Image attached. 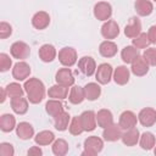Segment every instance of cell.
I'll list each match as a JSON object with an SVG mask.
<instances>
[{"label": "cell", "mask_w": 156, "mask_h": 156, "mask_svg": "<svg viewBox=\"0 0 156 156\" xmlns=\"http://www.w3.org/2000/svg\"><path fill=\"white\" fill-rule=\"evenodd\" d=\"M24 91L27 94V98L29 102L32 104H39L43 101L45 96V87L44 83L38 78H29L24 82Z\"/></svg>", "instance_id": "6da1fadb"}, {"label": "cell", "mask_w": 156, "mask_h": 156, "mask_svg": "<svg viewBox=\"0 0 156 156\" xmlns=\"http://www.w3.org/2000/svg\"><path fill=\"white\" fill-rule=\"evenodd\" d=\"M48 95L52 99L63 100L68 96V87H65V85H61V84H55V85L49 88Z\"/></svg>", "instance_id": "603a6c76"}, {"label": "cell", "mask_w": 156, "mask_h": 156, "mask_svg": "<svg viewBox=\"0 0 156 156\" xmlns=\"http://www.w3.org/2000/svg\"><path fill=\"white\" fill-rule=\"evenodd\" d=\"M122 128L119 124H116V123H112L107 127L104 128V132H102V136L106 141H117L118 139L122 138Z\"/></svg>", "instance_id": "4fadbf2b"}, {"label": "cell", "mask_w": 156, "mask_h": 156, "mask_svg": "<svg viewBox=\"0 0 156 156\" xmlns=\"http://www.w3.org/2000/svg\"><path fill=\"white\" fill-rule=\"evenodd\" d=\"M10 52L12 55L13 58H17L20 61H23L26 60L29 54H30V48L28 44H26L24 41H15L12 45H11V49H10Z\"/></svg>", "instance_id": "277c9868"}, {"label": "cell", "mask_w": 156, "mask_h": 156, "mask_svg": "<svg viewBox=\"0 0 156 156\" xmlns=\"http://www.w3.org/2000/svg\"><path fill=\"white\" fill-rule=\"evenodd\" d=\"M30 74V67L24 61H18L12 68V77L16 80H26Z\"/></svg>", "instance_id": "52a82bcc"}, {"label": "cell", "mask_w": 156, "mask_h": 156, "mask_svg": "<svg viewBox=\"0 0 156 156\" xmlns=\"http://www.w3.org/2000/svg\"><path fill=\"white\" fill-rule=\"evenodd\" d=\"M122 141L124 145L127 146H134L139 143V139H140V134H139V130L134 127V128H130V129H127L123 134H122Z\"/></svg>", "instance_id": "ffe728a7"}, {"label": "cell", "mask_w": 156, "mask_h": 156, "mask_svg": "<svg viewBox=\"0 0 156 156\" xmlns=\"http://www.w3.org/2000/svg\"><path fill=\"white\" fill-rule=\"evenodd\" d=\"M147 37L150 39V43L156 44V26H151L147 32Z\"/></svg>", "instance_id": "7bdbcfd3"}, {"label": "cell", "mask_w": 156, "mask_h": 156, "mask_svg": "<svg viewBox=\"0 0 156 156\" xmlns=\"http://www.w3.org/2000/svg\"><path fill=\"white\" fill-rule=\"evenodd\" d=\"M113 76V69L108 63H101L98 66L95 72V78L100 84H107Z\"/></svg>", "instance_id": "5b68a950"}, {"label": "cell", "mask_w": 156, "mask_h": 156, "mask_svg": "<svg viewBox=\"0 0 156 156\" xmlns=\"http://www.w3.org/2000/svg\"><path fill=\"white\" fill-rule=\"evenodd\" d=\"M143 57L149 63V66H156V49L154 48L146 49L143 54Z\"/></svg>", "instance_id": "ab89813d"}, {"label": "cell", "mask_w": 156, "mask_h": 156, "mask_svg": "<svg viewBox=\"0 0 156 156\" xmlns=\"http://www.w3.org/2000/svg\"><path fill=\"white\" fill-rule=\"evenodd\" d=\"M139 144H140L141 149H144V150H151L155 146V136H154V134L150 133V132L143 133L140 135Z\"/></svg>", "instance_id": "836d02e7"}, {"label": "cell", "mask_w": 156, "mask_h": 156, "mask_svg": "<svg viewBox=\"0 0 156 156\" xmlns=\"http://www.w3.org/2000/svg\"><path fill=\"white\" fill-rule=\"evenodd\" d=\"M12 66V60L10 58V56L5 52L0 54V71L1 72H6L11 68Z\"/></svg>", "instance_id": "f35d334b"}, {"label": "cell", "mask_w": 156, "mask_h": 156, "mask_svg": "<svg viewBox=\"0 0 156 156\" xmlns=\"http://www.w3.org/2000/svg\"><path fill=\"white\" fill-rule=\"evenodd\" d=\"M112 15V7L106 1H100L94 6V16L99 21H108Z\"/></svg>", "instance_id": "8992f818"}, {"label": "cell", "mask_w": 156, "mask_h": 156, "mask_svg": "<svg viewBox=\"0 0 156 156\" xmlns=\"http://www.w3.org/2000/svg\"><path fill=\"white\" fill-rule=\"evenodd\" d=\"M11 34H12V27H11V24L2 21L0 23V38L1 39H6Z\"/></svg>", "instance_id": "60d3db41"}, {"label": "cell", "mask_w": 156, "mask_h": 156, "mask_svg": "<svg viewBox=\"0 0 156 156\" xmlns=\"http://www.w3.org/2000/svg\"><path fill=\"white\" fill-rule=\"evenodd\" d=\"M11 108L17 115H24L28 111V100L23 96H16L11 99Z\"/></svg>", "instance_id": "7402d4cb"}, {"label": "cell", "mask_w": 156, "mask_h": 156, "mask_svg": "<svg viewBox=\"0 0 156 156\" xmlns=\"http://www.w3.org/2000/svg\"><path fill=\"white\" fill-rule=\"evenodd\" d=\"M104 147V141L99 136H88L84 140V151L82 155H88V156H95L98 155Z\"/></svg>", "instance_id": "7a4b0ae2"}, {"label": "cell", "mask_w": 156, "mask_h": 156, "mask_svg": "<svg viewBox=\"0 0 156 156\" xmlns=\"http://www.w3.org/2000/svg\"><path fill=\"white\" fill-rule=\"evenodd\" d=\"M136 122H138V117L133 112V111H124L121 113L119 116V121H118V124L121 126L122 129L127 130V129H130V128H134L136 126Z\"/></svg>", "instance_id": "7c38bea8"}, {"label": "cell", "mask_w": 156, "mask_h": 156, "mask_svg": "<svg viewBox=\"0 0 156 156\" xmlns=\"http://www.w3.org/2000/svg\"><path fill=\"white\" fill-rule=\"evenodd\" d=\"M15 149L10 143H1L0 144V156H13Z\"/></svg>", "instance_id": "b9f144b4"}, {"label": "cell", "mask_w": 156, "mask_h": 156, "mask_svg": "<svg viewBox=\"0 0 156 156\" xmlns=\"http://www.w3.org/2000/svg\"><path fill=\"white\" fill-rule=\"evenodd\" d=\"M141 33V23L138 17H132L130 22L124 28V34L128 38H135Z\"/></svg>", "instance_id": "ac0fdd59"}, {"label": "cell", "mask_w": 156, "mask_h": 156, "mask_svg": "<svg viewBox=\"0 0 156 156\" xmlns=\"http://www.w3.org/2000/svg\"><path fill=\"white\" fill-rule=\"evenodd\" d=\"M138 56H139V49H136L134 45H128L123 48L121 51V57L124 63H132Z\"/></svg>", "instance_id": "83f0119b"}, {"label": "cell", "mask_w": 156, "mask_h": 156, "mask_svg": "<svg viewBox=\"0 0 156 156\" xmlns=\"http://www.w3.org/2000/svg\"><path fill=\"white\" fill-rule=\"evenodd\" d=\"M154 154H155V155H156V149H155V150H154Z\"/></svg>", "instance_id": "bcb514c9"}, {"label": "cell", "mask_w": 156, "mask_h": 156, "mask_svg": "<svg viewBox=\"0 0 156 156\" xmlns=\"http://www.w3.org/2000/svg\"><path fill=\"white\" fill-rule=\"evenodd\" d=\"M150 39L147 37L146 33H140L138 37L133 38V45L136 48V49H145L150 45Z\"/></svg>", "instance_id": "8d00e7d4"}, {"label": "cell", "mask_w": 156, "mask_h": 156, "mask_svg": "<svg viewBox=\"0 0 156 156\" xmlns=\"http://www.w3.org/2000/svg\"><path fill=\"white\" fill-rule=\"evenodd\" d=\"M68 129H69V133L72 135H79L84 132V128L82 126V121H80V117L79 116H76L71 119L69 122V126H68Z\"/></svg>", "instance_id": "d590c367"}, {"label": "cell", "mask_w": 156, "mask_h": 156, "mask_svg": "<svg viewBox=\"0 0 156 156\" xmlns=\"http://www.w3.org/2000/svg\"><path fill=\"white\" fill-rule=\"evenodd\" d=\"M38 54L43 62H52L56 57V49L51 44H44L39 48Z\"/></svg>", "instance_id": "e0dca14e"}, {"label": "cell", "mask_w": 156, "mask_h": 156, "mask_svg": "<svg viewBox=\"0 0 156 156\" xmlns=\"http://www.w3.org/2000/svg\"><path fill=\"white\" fill-rule=\"evenodd\" d=\"M99 52L104 57H113L117 54V45L111 40H105L100 44Z\"/></svg>", "instance_id": "d4e9b609"}, {"label": "cell", "mask_w": 156, "mask_h": 156, "mask_svg": "<svg viewBox=\"0 0 156 156\" xmlns=\"http://www.w3.org/2000/svg\"><path fill=\"white\" fill-rule=\"evenodd\" d=\"M134 7H135V11L139 16H149L151 15L152 10H154V6H152V2L149 1V0H136L135 4H134Z\"/></svg>", "instance_id": "4316f807"}, {"label": "cell", "mask_w": 156, "mask_h": 156, "mask_svg": "<svg viewBox=\"0 0 156 156\" xmlns=\"http://www.w3.org/2000/svg\"><path fill=\"white\" fill-rule=\"evenodd\" d=\"M55 80H56L57 84H61V85H65V87H68V88L74 84V77H73V74H72V72L68 67L60 68L56 72Z\"/></svg>", "instance_id": "30bf717a"}, {"label": "cell", "mask_w": 156, "mask_h": 156, "mask_svg": "<svg viewBox=\"0 0 156 156\" xmlns=\"http://www.w3.org/2000/svg\"><path fill=\"white\" fill-rule=\"evenodd\" d=\"M16 128V118L10 115V113H5L0 117V129L5 133L12 132Z\"/></svg>", "instance_id": "1f68e13d"}, {"label": "cell", "mask_w": 156, "mask_h": 156, "mask_svg": "<svg viewBox=\"0 0 156 156\" xmlns=\"http://www.w3.org/2000/svg\"><path fill=\"white\" fill-rule=\"evenodd\" d=\"M68 151V144L65 139H56L52 144V152L56 156H63Z\"/></svg>", "instance_id": "e575fe53"}, {"label": "cell", "mask_w": 156, "mask_h": 156, "mask_svg": "<svg viewBox=\"0 0 156 156\" xmlns=\"http://www.w3.org/2000/svg\"><path fill=\"white\" fill-rule=\"evenodd\" d=\"M82 126L84 128V132H91L96 127V115L94 111H84L80 116Z\"/></svg>", "instance_id": "9a60e30c"}, {"label": "cell", "mask_w": 156, "mask_h": 156, "mask_svg": "<svg viewBox=\"0 0 156 156\" xmlns=\"http://www.w3.org/2000/svg\"><path fill=\"white\" fill-rule=\"evenodd\" d=\"M138 121L144 127H151L156 123V110L151 107L143 108L138 115Z\"/></svg>", "instance_id": "8fae6325"}, {"label": "cell", "mask_w": 156, "mask_h": 156, "mask_svg": "<svg viewBox=\"0 0 156 156\" xmlns=\"http://www.w3.org/2000/svg\"><path fill=\"white\" fill-rule=\"evenodd\" d=\"M85 99V94H84V88L79 87V85H74L71 88L69 94H68V100L71 104L73 105H78L80 102H83V100Z\"/></svg>", "instance_id": "484cf974"}, {"label": "cell", "mask_w": 156, "mask_h": 156, "mask_svg": "<svg viewBox=\"0 0 156 156\" xmlns=\"http://www.w3.org/2000/svg\"><path fill=\"white\" fill-rule=\"evenodd\" d=\"M71 122V116L68 115V112L63 111L60 115H57L56 117H54V123H55V128L60 132H63L68 128Z\"/></svg>", "instance_id": "4dcf8cb0"}, {"label": "cell", "mask_w": 156, "mask_h": 156, "mask_svg": "<svg viewBox=\"0 0 156 156\" xmlns=\"http://www.w3.org/2000/svg\"><path fill=\"white\" fill-rule=\"evenodd\" d=\"M119 34V27L117 24V22H115L113 20H108L105 21V23L101 27V35L105 39H115L117 38Z\"/></svg>", "instance_id": "ba28073f"}, {"label": "cell", "mask_w": 156, "mask_h": 156, "mask_svg": "<svg viewBox=\"0 0 156 156\" xmlns=\"http://www.w3.org/2000/svg\"><path fill=\"white\" fill-rule=\"evenodd\" d=\"M50 23V16L45 11H39L32 17V24L35 29H45Z\"/></svg>", "instance_id": "2e32d148"}, {"label": "cell", "mask_w": 156, "mask_h": 156, "mask_svg": "<svg viewBox=\"0 0 156 156\" xmlns=\"http://www.w3.org/2000/svg\"><path fill=\"white\" fill-rule=\"evenodd\" d=\"M84 94H85V99L94 101V100L99 99V96L101 94V88L98 83H94V82L88 83L84 87Z\"/></svg>", "instance_id": "f546056e"}, {"label": "cell", "mask_w": 156, "mask_h": 156, "mask_svg": "<svg viewBox=\"0 0 156 156\" xmlns=\"http://www.w3.org/2000/svg\"><path fill=\"white\" fill-rule=\"evenodd\" d=\"M6 96H7L6 88H1V99H0V102H4L6 100Z\"/></svg>", "instance_id": "f6af8a7d"}, {"label": "cell", "mask_w": 156, "mask_h": 156, "mask_svg": "<svg viewBox=\"0 0 156 156\" xmlns=\"http://www.w3.org/2000/svg\"><path fill=\"white\" fill-rule=\"evenodd\" d=\"M6 91H7V96L12 99V98H16V96H22L24 89H23L18 83L13 82V83H10V84L6 87Z\"/></svg>", "instance_id": "74e56055"}, {"label": "cell", "mask_w": 156, "mask_h": 156, "mask_svg": "<svg viewBox=\"0 0 156 156\" xmlns=\"http://www.w3.org/2000/svg\"><path fill=\"white\" fill-rule=\"evenodd\" d=\"M129 69L126 66H118L117 68H115L113 71V80L116 82V84L118 85H124L129 82Z\"/></svg>", "instance_id": "44dd1931"}, {"label": "cell", "mask_w": 156, "mask_h": 156, "mask_svg": "<svg viewBox=\"0 0 156 156\" xmlns=\"http://www.w3.org/2000/svg\"><path fill=\"white\" fill-rule=\"evenodd\" d=\"M45 111L48 115H50L51 117H56L57 115H60L61 112H63V105L60 100L57 99H51L46 102L45 105Z\"/></svg>", "instance_id": "f1b7e54d"}, {"label": "cell", "mask_w": 156, "mask_h": 156, "mask_svg": "<svg viewBox=\"0 0 156 156\" xmlns=\"http://www.w3.org/2000/svg\"><path fill=\"white\" fill-rule=\"evenodd\" d=\"M132 67H130V71L134 76L136 77H143L145 76L147 72H149V63L145 61V58L143 56H138L132 63Z\"/></svg>", "instance_id": "5bb4252c"}, {"label": "cell", "mask_w": 156, "mask_h": 156, "mask_svg": "<svg viewBox=\"0 0 156 156\" xmlns=\"http://www.w3.org/2000/svg\"><path fill=\"white\" fill-rule=\"evenodd\" d=\"M34 141L39 146L40 145H49V144L55 141V135L51 130H41L34 136Z\"/></svg>", "instance_id": "d6a6232c"}, {"label": "cell", "mask_w": 156, "mask_h": 156, "mask_svg": "<svg viewBox=\"0 0 156 156\" xmlns=\"http://www.w3.org/2000/svg\"><path fill=\"white\" fill-rule=\"evenodd\" d=\"M16 134L22 140H28L34 135V128L28 122H21L16 127Z\"/></svg>", "instance_id": "d6986e66"}, {"label": "cell", "mask_w": 156, "mask_h": 156, "mask_svg": "<svg viewBox=\"0 0 156 156\" xmlns=\"http://www.w3.org/2000/svg\"><path fill=\"white\" fill-rule=\"evenodd\" d=\"M96 122H98L99 127H101V128H105V127L112 124L113 123V116H112L111 111L107 108H101L100 111H98Z\"/></svg>", "instance_id": "cb8c5ba5"}, {"label": "cell", "mask_w": 156, "mask_h": 156, "mask_svg": "<svg viewBox=\"0 0 156 156\" xmlns=\"http://www.w3.org/2000/svg\"><path fill=\"white\" fill-rule=\"evenodd\" d=\"M28 155L29 156H41L43 155V151L39 146H32L29 150H28Z\"/></svg>", "instance_id": "ee69618b"}, {"label": "cell", "mask_w": 156, "mask_h": 156, "mask_svg": "<svg viewBox=\"0 0 156 156\" xmlns=\"http://www.w3.org/2000/svg\"><path fill=\"white\" fill-rule=\"evenodd\" d=\"M58 61L65 67H72L77 62V51L71 46L62 48L58 51Z\"/></svg>", "instance_id": "3957f363"}, {"label": "cell", "mask_w": 156, "mask_h": 156, "mask_svg": "<svg viewBox=\"0 0 156 156\" xmlns=\"http://www.w3.org/2000/svg\"><path fill=\"white\" fill-rule=\"evenodd\" d=\"M78 68H79V71H80L83 74L90 77V76H93V74L96 72V63H95V60H94L93 57H90V56H83V57L78 61Z\"/></svg>", "instance_id": "9c48e42d"}, {"label": "cell", "mask_w": 156, "mask_h": 156, "mask_svg": "<svg viewBox=\"0 0 156 156\" xmlns=\"http://www.w3.org/2000/svg\"><path fill=\"white\" fill-rule=\"evenodd\" d=\"M154 1H156V0H154Z\"/></svg>", "instance_id": "7dc6e473"}]
</instances>
